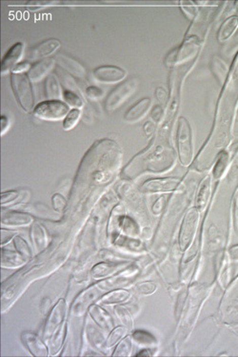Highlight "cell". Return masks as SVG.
<instances>
[{"mask_svg": "<svg viewBox=\"0 0 238 357\" xmlns=\"http://www.w3.org/2000/svg\"><path fill=\"white\" fill-rule=\"evenodd\" d=\"M217 116L215 123V132L212 134L211 142L215 150L225 147L228 143L231 121L238 103V55L233 62L232 70L224 84Z\"/></svg>", "mask_w": 238, "mask_h": 357, "instance_id": "cell-1", "label": "cell"}, {"mask_svg": "<svg viewBox=\"0 0 238 357\" xmlns=\"http://www.w3.org/2000/svg\"><path fill=\"white\" fill-rule=\"evenodd\" d=\"M11 86L15 93L16 100L21 108L31 113L35 109V96L31 79L27 74H11Z\"/></svg>", "mask_w": 238, "mask_h": 357, "instance_id": "cell-2", "label": "cell"}, {"mask_svg": "<svg viewBox=\"0 0 238 357\" xmlns=\"http://www.w3.org/2000/svg\"><path fill=\"white\" fill-rule=\"evenodd\" d=\"M177 144L180 162L183 166H189L193 157V143L192 127L186 117H179L178 119Z\"/></svg>", "mask_w": 238, "mask_h": 357, "instance_id": "cell-3", "label": "cell"}, {"mask_svg": "<svg viewBox=\"0 0 238 357\" xmlns=\"http://www.w3.org/2000/svg\"><path fill=\"white\" fill-rule=\"evenodd\" d=\"M201 43L200 39L193 35L184 40V42L179 47L169 52L165 58V65L167 67H174L179 64L186 62L193 58L198 54Z\"/></svg>", "mask_w": 238, "mask_h": 357, "instance_id": "cell-4", "label": "cell"}, {"mask_svg": "<svg viewBox=\"0 0 238 357\" xmlns=\"http://www.w3.org/2000/svg\"><path fill=\"white\" fill-rule=\"evenodd\" d=\"M138 79L132 78L127 79L121 84L115 87L106 98L105 110L108 113H113L117 108H119L125 101L134 93L138 89Z\"/></svg>", "mask_w": 238, "mask_h": 357, "instance_id": "cell-5", "label": "cell"}, {"mask_svg": "<svg viewBox=\"0 0 238 357\" xmlns=\"http://www.w3.org/2000/svg\"><path fill=\"white\" fill-rule=\"evenodd\" d=\"M69 106L61 100H45L39 103L35 109L33 115L43 120H61L69 114Z\"/></svg>", "mask_w": 238, "mask_h": 357, "instance_id": "cell-6", "label": "cell"}, {"mask_svg": "<svg viewBox=\"0 0 238 357\" xmlns=\"http://www.w3.org/2000/svg\"><path fill=\"white\" fill-rule=\"evenodd\" d=\"M198 216H199V211L195 208H193L185 217L183 224L180 230V236H179V244L182 249L187 248L193 238V235L197 227Z\"/></svg>", "mask_w": 238, "mask_h": 357, "instance_id": "cell-7", "label": "cell"}, {"mask_svg": "<svg viewBox=\"0 0 238 357\" xmlns=\"http://www.w3.org/2000/svg\"><path fill=\"white\" fill-rule=\"evenodd\" d=\"M126 70L111 65H104L95 68L92 72V76L94 79L101 83H116L120 82L126 78Z\"/></svg>", "mask_w": 238, "mask_h": 357, "instance_id": "cell-8", "label": "cell"}, {"mask_svg": "<svg viewBox=\"0 0 238 357\" xmlns=\"http://www.w3.org/2000/svg\"><path fill=\"white\" fill-rule=\"evenodd\" d=\"M179 185L180 181L176 178L150 179L142 185L141 191L147 194L169 193L177 190Z\"/></svg>", "mask_w": 238, "mask_h": 357, "instance_id": "cell-9", "label": "cell"}, {"mask_svg": "<svg viewBox=\"0 0 238 357\" xmlns=\"http://www.w3.org/2000/svg\"><path fill=\"white\" fill-rule=\"evenodd\" d=\"M60 46L61 43L58 39H48L39 44L38 46L31 49L27 55V59L29 61H40V59H45L50 55H53Z\"/></svg>", "mask_w": 238, "mask_h": 357, "instance_id": "cell-10", "label": "cell"}, {"mask_svg": "<svg viewBox=\"0 0 238 357\" xmlns=\"http://www.w3.org/2000/svg\"><path fill=\"white\" fill-rule=\"evenodd\" d=\"M54 59L62 70H66L71 76L79 79H84L87 77V70L83 67V65H81L73 57L64 54H59L54 57Z\"/></svg>", "mask_w": 238, "mask_h": 357, "instance_id": "cell-11", "label": "cell"}, {"mask_svg": "<svg viewBox=\"0 0 238 357\" xmlns=\"http://www.w3.org/2000/svg\"><path fill=\"white\" fill-rule=\"evenodd\" d=\"M24 45L20 42H17L15 45L10 48L8 53L1 60V74L6 75L9 72H13L16 68L18 61L23 55Z\"/></svg>", "mask_w": 238, "mask_h": 357, "instance_id": "cell-12", "label": "cell"}, {"mask_svg": "<svg viewBox=\"0 0 238 357\" xmlns=\"http://www.w3.org/2000/svg\"><path fill=\"white\" fill-rule=\"evenodd\" d=\"M152 107V99L144 97L138 101L133 106L128 110L124 116V120L129 123H135L147 116Z\"/></svg>", "mask_w": 238, "mask_h": 357, "instance_id": "cell-13", "label": "cell"}, {"mask_svg": "<svg viewBox=\"0 0 238 357\" xmlns=\"http://www.w3.org/2000/svg\"><path fill=\"white\" fill-rule=\"evenodd\" d=\"M55 59L54 57H48L40 61L35 63L31 69L27 73L28 77L31 79V82H38L42 78H45L47 75L54 69L55 65Z\"/></svg>", "mask_w": 238, "mask_h": 357, "instance_id": "cell-14", "label": "cell"}, {"mask_svg": "<svg viewBox=\"0 0 238 357\" xmlns=\"http://www.w3.org/2000/svg\"><path fill=\"white\" fill-rule=\"evenodd\" d=\"M211 190H212V178L210 175H208L201 181L197 195H196L195 209L198 211H202L206 209L208 202L211 196Z\"/></svg>", "mask_w": 238, "mask_h": 357, "instance_id": "cell-15", "label": "cell"}, {"mask_svg": "<svg viewBox=\"0 0 238 357\" xmlns=\"http://www.w3.org/2000/svg\"><path fill=\"white\" fill-rule=\"evenodd\" d=\"M32 219L31 217L25 212H20L16 210H11L3 212L2 223L7 226H24L30 224Z\"/></svg>", "mask_w": 238, "mask_h": 357, "instance_id": "cell-16", "label": "cell"}, {"mask_svg": "<svg viewBox=\"0 0 238 357\" xmlns=\"http://www.w3.org/2000/svg\"><path fill=\"white\" fill-rule=\"evenodd\" d=\"M237 28V16H230L229 18H227L220 26L218 32H217L218 42L223 43V42H226L227 40H229L234 34Z\"/></svg>", "mask_w": 238, "mask_h": 357, "instance_id": "cell-17", "label": "cell"}, {"mask_svg": "<svg viewBox=\"0 0 238 357\" xmlns=\"http://www.w3.org/2000/svg\"><path fill=\"white\" fill-rule=\"evenodd\" d=\"M211 69L215 78L217 79L218 83L221 86L224 85L229 77L230 67L225 63V61H223L220 57L214 56L211 62Z\"/></svg>", "mask_w": 238, "mask_h": 357, "instance_id": "cell-18", "label": "cell"}, {"mask_svg": "<svg viewBox=\"0 0 238 357\" xmlns=\"http://www.w3.org/2000/svg\"><path fill=\"white\" fill-rule=\"evenodd\" d=\"M44 93L47 100H59L62 97L61 88L56 78L51 75L47 77L44 84Z\"/></svg>", "mask_w": 238, "mask_h": 357, "instance_id": "cell-19", "label": "cell"}, {"mask_svg": "<svg viewBox=\"0 0 238 357\" xmlns=\"http://www.w3.org/2000/svg\"><path fill=\"white\" fill-rule=\"evenodd\" d=\"M229 162H230L229 153L227 151H223L222 153L219 155V157H218L215 167H214V170H213V176L215 180L222 178L225 171H227Z\"/></svg>", "mask_w": 238, "mask_h": 357, "instance_id": "cell-20", "label": "cell"}, {"mask_svg": "<svg viewBox=\"0 0 238 357\" xmlns=\"http://www.w3.org/2000/svg\"><path fill=\"white\" fill-rule=\"evenodd\" d=\"M62 97L64 99V102L68 105L73 107L74 109H81L84 107V103L83 100L81 99V97L78 95V93L72 92L68 89H64L63 93H62Z\"/></svg>", "mask_w": 238, "mask_h": 357, "instance_id": "cell-21", "label": "cell"}, {"mask_svg": "<svg viewBox=\"0 0 238 357\" xmlns=\"http://www.w3.org/2000/svg\"><path fill=\"white\" fill-rule=\"evenodd\" d=\"M81 118V111L79 109H72L69 114L64 118L63 129L65 131H70L77 126L79 119Z\"/></svg>", "mask_w": 238, "mask_h": 357, "instance_id": "cell-22", "label": "cell"}, {"mask_svg": "<svg viewBox=\"0 0 238 357\" xmlns=\"http://www.w3.org/2000/svg\"><path fill=\"white\" fill-rule=\"evenodd\" d=\"M30 334H31V340H29V338L25 334L24 335H25L26 340L25 339H23V340L26 341L28 348L31 349V353H35V355H45L46 354V350H45L43 344L41 342L39 341V339L37 338L36 335Z\"/></svg>", "mask_w": 238, "mask_h": 357, "instance_id": "cell-23", "label": "cell"}, {"mask_svg": "<svg viewBox=\"0 0 238 357\" xmlns=\"http://www.w3.org/2000/svg\"><path fill=\"white\" fill-rule=\"evenodd\" d=\"M132 337L135 341L139 342L140 344H144V345H152V344L156 343L154 336L147 332H144V331H137L132 334Z\"/></svg>", "mask_w": 238, "mask_h": 357, "instance_id": "cell-24", "label": "cell"}, {"mask_svg": "<svg viewBox=\"0 0 238 357\" xmlns=\"http://www.w3.org/2000/svg\"><path fill=\"white\" fill-rule=\"evenodd\" d=\"M129 293L127 292H124V291H119V292H115V293H112L111 295H108L104 297L103 299V302L107 303H115V302H121V301H124L126 299L129 298Z\"/></svg>", "mask_w": 238, "mask_h": 357, "instance_id": "cell-25", "label": "cell"}, {"mask_svg": "<svg viewBox=\"0 0 238 357\" xmlns=\"http://www.w3.org/2000/svg\"><path fill=\"white\" fill-rule=\"evenodd\" d=\"M181 3H183V4H181L180 7H181V10L183 11L185 16L187 18H189L190 20L194 19L197 15V8L193 4H191L190 2H181Z\"/></svg>", "mask_w": 238, "mask_h": 357, "instance_id": "cell-26", "label": "cell"}, {"mask_svg": "<svg viewBox=\"0 0 238 357\" xmlns=\"http://www.w3.org/2000/svg\"><path fill=\"white\" fill-rule=\"evenodd\" d=\"M120 224L123 227V230L126 233H138V226L131 220V218L123 217L120 218Z\"/></svg>", "mask_w": 238, "mask_h": 357, "instance_id": "cell-27", "label": "cell"}, {"mask_svg": "<svg viewBox=\"0 0 238 357\" xmlns=\"http://www.w3.org/2000/svg\"><path fill=\"white\" fill-rule=\"evenodd\" d=\"M86 94L88 97H90L92 100H95V99H100L103 97V91L98 88V87H95V86H90L86 89Z\"/></svg>", "mask_w": 238, "mask_h": 357, "instance_id": "cell-28", "label": "cell"}, {"mask_svg": "<svg viewBox=\"0 0 238 357\" xmlns=\"http://www.w3.org/2000/svg\"><path fill=\"white\" fill-rule=\"evenodd\" d=\"M125 329H124L123 327H118L115 331H114L113 333H112V334H111V336L109 337V340H108V346H113V345H115V343L116 342L118 341L122 336H123V334H125Z\"/></svg>", "mask_w": 238, "mask_h": 357, "instance_id": "cell-29", "label": "cell"}, {"mask_svg": "<svg viewBox=\"0 0 238 357\" xmlns=\"http://www.w3.org/2000/svg\"><path fill=\"white\" fill-rule=\"evenodd\" d=\"M19 196V193L17 191H8L1 194V204H7L11 202L16 201Z\"/></svg>", "mask_w": 238, "mask_h": 357, "instance_id": "cell-30", "label": "cell"}, {"mask_svg": "<svg viewBox=\"0 0 238 357\" xmlns=\"http://www.w3.org/2000/svg\"><path fill=\"white\" fill-rule=\"evenodd\" d=\"M53 204H54V208L56 210H61L65 209L66 205H67V202L65 200V198L60 195L59 194H54V197H53Z\"/></svg>", "mask_w": 238, "mask_h": 357, "instance_id": "cell-31", "label": "cell"}, {"mask_svg": "<svg viewBox=\"0 0 238 357\" xmlns=\"http://www.w3.org/2000/svg\"><path fill=\"white\" fill-rule=\"evenodd\" d=\"M154 95L158 102L163 105L166 104V102L168 100V93L163 87H157L154 91Z\"/></svg>", "mask_w": 238, "mask_h": 357, "instance_id": "cell-32", "label": "cell"}, {"mask_svg": "<svg viewBox=\"0 0 238 357\" xmlns=\"http://www.w3.org/2000/svg\"><path fill=\"white\" fill-rule=\"evenodd\" d=\"M16 248H18L19 252H21L23 255H26L27 257H30V249L28 248L26 242L23 241V239H21L20 237H16Z\"/></svg>", "mask_w": 238, "mask_h": 357, "instance_id": "cell-33", "label": "cell"}, {"mask_svg": "<svg viewBox=\"0 0 238 357\" xmlns=\"http://www.w3.org/2000/svg\"><path fill=\"white\" fill-rule=\"evenodd\" d=\"M165 204H166L165 196H160L153 206V211H154V215H160L165 207Z\"/></svg>", "mask_w": 238, "mask_h": 357, "instance_id": "cell-34", "label": "cell"}, {"mask_svg": "<svg viewBox=\"0 0 238 357\" xmlns=\"http://www.w3.org/2000/svg\"><path fill=\"white\" fill-rule=\"evenodd\" d=\"M163 117V109L161 105H155L152 111V118L154 122L158 123Z\"/></svg>", "mask_w": 238, "mask_h": 357, "instance_id": "cell-35", "label": "cell"}, {"mask_svg": "<svg viewBox=\"0 0 238 357\" xmlns=\"http://www.w3.org/2000/svg\"><path fill=\"white\" fill-rule=\"evenodd\" d=\"M53 2H28L26 5L29 10L35 11V10H39V9L44 8L49 6L50 4H52Z\"/></svg>", "mask_w": 238, "mask_h": 357, "instance_id": "cell-36", "label": "cell"}, {"mask_svg": "<svg viewBox=\"0 0 238 357\" xmlns=\"http://www.w3.org/2000/svg\"><path fill=\"white\" fill-rule=\"evenodd\" d=\"M31 65L28 62L20 63V64L16 65V68L12 73H16V74H23L25 72L28 73L29 70L31 69Z\"/></svg>", "mask_w": 238, "mask_h": 357, "instance_id": "cell-37", "label": "cell"}, {"mask_svg": "<svg viewBox=\"0 0 238 357\" xmlns=\"http://www.w3.org/2000/svg\"><path fill=\"white\" fill-rule=\"evenodd\" d=\"M10 127V121L6 117L1 116V134H4Z\"/></svg>", "mask_w": 238, "mask_h": 357, "instance_id": "cell-38", "label": "cell"}, {"mask_svg": "<svg viewBox=\"0 0 238 357\" xmlns=\"http://www.w3.org/2000/svg\"><path fill=\"white\" fill-rule=\"evenodd\" d=\"M234 227H235V231L238 234V194L236 196V200L234 203Z\"/></svg>", "mask_w": 238, "mask_h": 357, "instance_id": "cell-39", "label": "cell"}, {"mask_svg": "<svg viewBox=\"0 0 238 357\" xmlns=\"http://www.w3.org/2000/svg\"><path fill=\"white\" fill-rule=\"evenodd\" d=\"M230 257L232 260H238V245H234L229 251Z\"/></svg>", "mask_w": 238, "mask_h": 357, "instance_id": "cell-40", "label": "cell"}, {"mask_svg": "<svg viewBox=\"0 0 238 357\" xmlns=\"http://www.w3.org/2000/svg\"><path fill=\"white\" fill-rule=\"evenodd\" d=\"M154 131V124L152 122H147L144 125V132H146V134H151Z\"/></svg>", "mask_w": 238, "mask_h": 357, "instance_id": "cell-41", "label": "cell"}, {"mask_svg": "<svg viewBox=\"0 0 238 357\" xmlns=\"http://www.w3.org/2000/svg\"><path fill=\"white\" fill-rule=\"evenodd\" d=\"M151 353H150V351L149 350H147V349H145V350H142V351H140L139 352V356H147V355H150Z\"/></svg>", "mask_w": 238, "mask_h": 357, "instance_id": "cell-42", "label": "cell"}, {"mask_svg": "<svg viewBox=\"0 0 238 357\" xmlns=\"http://www.w3.org/2000/svg\"><path fill=\"white\" fill-rule=\"evenodd\" d=\"M234 7H235V11H236V13L238 14V1L237 2H235V4H234Z\"/></svg>", "mask_w": 238, "mask_h": 357, "instance_id": "cell-43", "label": "cell"}]
</instances>
